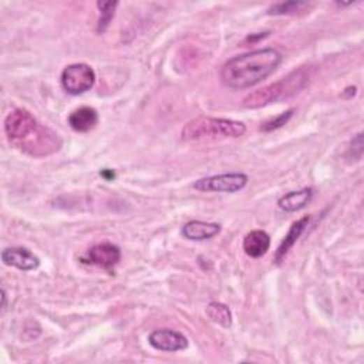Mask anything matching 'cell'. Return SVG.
Wrapping results in <instances>:
<instances>
[{
	"label": "cell",
	"instance_id": "1",
	"mask_svg": "<svg viewBox=\"0 0 364 364\" xmlns=\"http://www.w3.org/2000/svg\"><path fill=\"white\" fill-rule=\"evenodd\" d=\"M282 63L276 49H261L228 60L221 71L225 86L233 90H245L268 78Z\"/></svg>",
	"mask_w": 364,
	"mask_h": 364
},
{
	"label": "cell",
	"instance_id": "2",
	"mask_svg": "<svg viewBox=\"0 0 364 364\" xmlns=\"http://www.w3.org/2000/svg\"><path fill=\"white\" fill-rule=\"evenodd\" d=\"M309 83V70L302 67L285 78H282L280 82L269 85L266 87H262L251 94H248L242 105L245 108H259L265 107L272 103L289 100L291 97L300 93Z\"/></svg>",
	"mask_w": 364,
	"mask_h": 364
},
{
	"label": "cell",
	"instance_id": "3",
	"mask_svg": "<svg viewBox=\"0 0 364 364\" xmlns=\"http://www.w3.org/2000/svg\"><path fill=\"white\" fill-rule=\"evenodd\" d=\"M245 133L247 126L240 121L198 117L187 123L181 137L185 141H196L204 138H239Z\"/></svg>",
	"mask_w": 364,
	"mask_h": 364
},
{
	"label": "cell",
	"instance_id": "4",
	"mask_svg": "<svg viewBox=\"0 0 364 364\" xmlns=\"http://www.w3.org/2000/svg\"><path fill=\"white\" fill-rule=\"evenodd\" d=\"M5 131L10 143L19 147L23 143L29 141L31 136H34L38 131V124L36 118L29 111L17 108L6 117Z\"/></svg>",
	"mask_w": 364,
	"mask_h": 364
},
{
	"label": "cell",
	"instance_id": "5",
	"mask_svg": "<svg viewBox=\"0 0 364 364\" xmlns=\"http://www.w3.org/2000/svg\"><path fill=\"white\" fill-rule=\"evenodd\" d=\"M96 82L94 70L85 63L67 66L61 73V86L71 96H80L89 92Z\"/></svg>",
	"mask_w": 364,
	"mask_h": 364
},
{
	"label": "cell",
	"instance_id": "6",
	"mask_svg": "<svg viewBox=\"0 0 364 364\" xmlns=\"http://www.w3.org/2000/svg\"><path fill=\"white\" fill-rule=\"evenodd\" d=\"M248 175L242 173L221 174L214 177L201 178L194 182V188L202 192H238L244 189L248 184Z\"/></svg>",
	"mask_w": 364,
	"mask_h": 364
},
{
	"label": "cell",
	"instance_id": "7",
	"mask_svg": "<svg viewBox=\"0 0 364 364\" xmlns=\"http://www.w3.org/2000/svg\"><path fill=\"white\" fill-rule=\"evenodd\" d=\"M148 342L154 349L167 353L181 351L188 347V339L182 333L171 329H159L152 332Z\"/></svg>",
	"mask_w": 364,
	"mask_h": 364
},
{
	"label": "cell",
	"instance_id": "8",
	"mask_svg": "<svg viewBox=\"0 0 364 364\" xmlns=\"http://www.w3.org/2000/svg\"><path fill=\"white\" fill-rule=\"evenodd\" d=\"M2 261L8 266L20 270H34L40 266V259L26 248H6L2 252Z\"/></svg>",
	"mask_w": 364,
	"mask_h": 364
},
{
	"label": "cell",
	"instance_id": "9",
	"mask_svg": "<svg viewBox=\"0 0 364 364\" xmlns=\"http://www.w3.org/2000/svg\"><path fill=\"white\" fill-rule=\"evenodd\" d=\"M121 259V251L118 247L104 242V244L94 245L89 252V262L103 269H110L115 266Z\"/></svg>",
	"mask_w": 364,
	"mask_h": 364
},
{
	"label": "cell",
	"instance_id": "10",
	"mask_svg": "<svg viewBox=\"0 0 364 364\" xmlns=\"http://www.w3.org/2000/svg\"><path fill=\"white\" fill-rule=\"evenodd\" d=\"M99 123V114L92 107H80L68 115V126L77 133H89Z\"/></svg>",
	"mask_w": 364,
	"mask_h": 364
},
{
	"label": "cell",
	"instance_id": "11",
	"mask_svg": "<svg viewBox=\"0 0 364 364\" xmlns=\"http://www.w3.org/2000/svg\"><path fill=\"white\" fill-rule=\"evenodd\" d=\"M310 217H303L302 219L296 221L292 224L288 235L285 236V239H283V242L280 244V247L277 248L276 251V255H275V261L276 263H280L283 259H285V256L288 255V252L293 248V245L298 242V239L300 238V235L305 232V229L307 228L309 222H310Z\"/></svg>",
	"mask_w": 364,
	"mask_h": 364
},
{
	"label": "cell",
	"instance_id": "12",
	"mask_svg": "<svg viewBox=\"0 0 364 364\" xmlns=\"http://www.w3.org/2000/svg\"><path fill=\"white\" fill-rule=\"evenodd\" d=\"M221 226L212 222H202V221H191L182 226V235L189 240H207L218 235Z\"/></svg>",
	"mask_w": 364,
	"mask_h": 364
},
{
	"label": "cell",
	"instance_id": "13",
	"mask_svg": "<svg viewBox=\"0 0 364 364\" xmlns=\"http://www.w3.org/2000/svg\"><path fill=\"white\" fill-rule=\"evenodd\" d=\"M270 248V236L265 231H252L244 239V251L251 258H262Z\"/></svg>",
	"mask_w": 364,
	"mask_h": 364
},
{
	"label": "cell",
	"instance_id": "14",
	"mask_svg": "<svg viewBox=\"0 0 364 364\" xmlns=\"http://www.w3.org/2000/svg\"><path fill=\"white\" fill-rule=\"evenodd\" d=\"M313 198V189L312 188H303L300 191H295V192H289L286 195H283L277 205L282 211L285 212H296L303 210L309 202Z\"/></svg>",
	"mask_w": 364,
	"mask_h": 364
},
{
	"label": "cell",
	"instance_id": "15",
	"mask_svg": "<svg viewBox=\"0 0 364 364\" xmlns=\"http://www.w3.org/2000/svg\"><path fill=\"white\" fill-rule=\"evenodd\" d=\"M207 314L210 316L211 320L217 321L218 325L224 328H231L232 326V312L231 309L219 302H212L207 307Z\"/></svg>",
	"mask_w": 364,
	"mask_h": 364
},
{
	"label": "cell",
	"instance_id": "16",
	"mask_svg": "<svg viewBox=\"0 0 364 364\" xmlns=\"http://www.w3.org/2000/svg\"><path fill=\"white\" fill-rule=\"evenodd\" d=\"M310 5L307 2H285V3H276L268 9V15H296L299 12H306Z\"/></svg>",
	"mask_w": 364,
	"mask_h": 364
},
{
	"label": "cell",
	"instance_id": "17",
	"mask_svg": "<svg viewBox=\"0 0 364 364\" xmlns=\"http://www.w3.org/2000/svg\"><path fill=\"white\" fill-rule=\"evenodd\" d=\"M117 6H118L117 2H97V8L100 10V19H99V26H97L99 33H104L107 30V27L110 26L111 20L115 15Z\"/></svg>",
	"mask_w": 364,
	"mask_h": 364
},
{
	"label": "cell",
	"instance_id": "18",
	"mask_svg": "<svg viewBox=\"0 0 364 364\" xmlns=\"http://www.w3.org/2000/svg\"><path fill=\"white\" fill-rule=\"evenodd\" d=\"M295 110H289L286 112H282L279 117L273 118V119H269L266 121L265 124H262L261 127V131H265V133H269V131H273V130H277L280 127H283L285 124H288V121L292 118Z\"/></svg>",
	"mask_w": 364,
	"mask_h": 364
},
{
	"label": "cell",
	"instance_id": "19",
	"mask_svg": "<svg viewBox=\"0 0 364 364\" xmlns=\"http://www.w3.org/2000/svg\"><path fill=\"white\" fill-rule=\"evenodd\" d=\"M101 177L107 178V180H114L115 178V173L111 171V170H104V171H101Z\"/></svg>",
	"mask_w": 364,
	"mask_h": 364
},
{
	"label": "cell",
	"instance_id": "20",
	"mask_svg": "<svg viewBox=\"0 0 364 364\" xmlns=\"http://www.w3.org/2000/svg\"><path fill=\"white\" fill-rule=\"evenodd\" d=\"M6 300H8L6 291H5V289H2V310H6Z\"/></svg>",
	"mask_w": 364,
	"mask_h": 364
}]
</instances>
